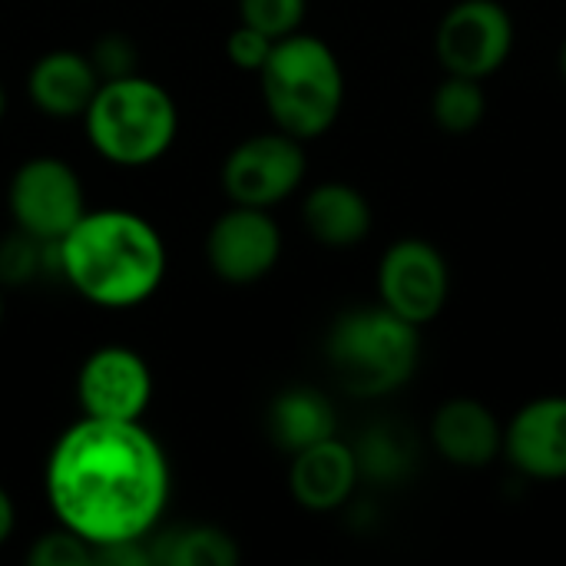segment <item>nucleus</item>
<instances>
[{
    "label": "nucleus",
    "instance_id": "obj_1",
    "mask_svg": "<svg viewBox=\"0 0 566 566\" xmlns=\"http://www.w3.org/2000/svg\"><path fill=\"white\" fill-rule=\"evenodd\" d=\"M56 521L93 547L149 537L169 504V461L139 421L83 415L46 458Z\"/></svg>",
    "mask_w": 566,
    "mask_h": 566
},
{
    "label": "nucleus",
    "instance_id": "obj_2",
    "mask_svg": "<svg viewBox=\"0 0 566 566\" xmlns=\"http://www.w3.org/2000/svg\"><path fill=\"white\" fill-rule=\"evenodd\" d=\"M60 275L99 308H133L163 285L166 245L136 212H83L60 239Z\"/></svg>",
    "mask_w": 566,
    "mask_h": 566
},
{
    "label": "nucleus",
    "instance_id": "obj_3",
    "mask_svg": "<svg viewBox=\"0 0 566 566\" xmlns=\"http://www.w3.org/2000/svg\"><path fill=\"white\" fill-rule=\"evenodd\" d=\"M262 99L275 129L308 143L325 136L345 106V70L338 53L315 33L275 40L259 70Z\"/></svg>",
    "mask_w": 566,
    "mask_h": 566
},
{
    "label": "nucleus",
    "instance_id": "obj_4",
    "mask_svg": "<svg viewBox=\"0 0 566 566\" xmlns=\"http://www.w3.org/2000/svg\"><path fill=\"white\" fill-rule=\"evenodd\" d=\"M325 358L348 395L365 401L388 398L401 391L421 365V328L381 302L348 308L328 328Z\"/></svg>",
    "mask_w": 566,
    "mask_h": 566
},
{
    "label": "nucleus",
    "instance_id": "obj_5",
    "mask_svg": "<svg viewBox=\"0 0 566 566\" xmlns=\"http://www.w3.org/2000/svg\"><path fill=\"white\" fill-rule=\"evenodd\" d=\"M83 123L86 139L103 159L116 166H146L176 143L179 109L169 90L129 73L99 83Z\"/></svg>",
    "mask_w": 566,
    "mask_h": 566
},
{
    "label": "nucleus",
    "instance_id": "obj_6",
    "mask_svg": "<svg viewBox=\"0 0 566 566\" xmlns=\"http://www.w3.org/2000/svg\"><path fill=\"white\" fill-rule=\"evenodd\" d=\"M517 27L501 0H458L434 30V56L444 73L491 80L514 53Z\"/></svg>",
    "mask_w": 566,
    "mask_h": 566
},
{
    "label": "nucleus",
    "instance_id": "obj_7",
    "mask_svg": "<svg viewBox=\"0 0 566 566\" xmlns=\"http://www.w3.org/2000/svg\"><path fill=\"white\" fill-rule=\"evenodd\" d=\"M375 285L385 308L424 328L451 298V265L434 242L405 235L381 252Z\"/></svg>",
    "mask_w": 566,
    "mask_h": 566
},
{
    "label": "nucleus",
    "instance_id": "obj_8",
    "mask_svg": "<svg viewBox=\"0 0 566 566\" xmlns=\"http://www.w3.org/2000/svg\"><path fill=\"white\" fill-rule=\"evenodd\" d=\"M305 143L275 129L242 139L222 163V189L235 206L275 209L305 182Z\"/></svg>",
    "mask_w": 566,
    "mask_h": 566
},
{
    "label": "nucleus",
    "instance_id": "obj_9",
    "mask_svg": "<svg viewBox=\"0 0 566 566\" xmlns=\"http://www.w3.org/2000/svg\"><path fill=\"white\" fill-rule=\"evenodd\" d=\"M7 202L17 229L43 242H60L86 212L80 176L56 156L27 159L10 179Z\"/></svg>",
    "mask_w": 566,
    "mask_h": 566
},
{
    "label": "nucleus",
    "instance_id": "obj_10",
    "mask_svg": "<svg viewBox=\"0 0 566 566\" xmlns=\"http://www.w3.org/2000/svg\"><path fill=\"white\" fill-rule=\"evenodd\" d=\"M206 259L216 279L229 285L262 282L282 259V229L272 209L232 202L206 235Z\"/></svg>",
    "mask_w": 566,
    "mask_h": 566
},
{
    "label": "nucleus",
    "instance_id": "obj_11",
    "mask_svg": "<svg viewBox=\"0 0 566 566\" xmlns=\"http://www.w3.org/2000/svg\"><path fill=\"white\" fill-rule=\"evenodd\" d=\"M76 398L90 418L139 421L153 401V371L139 352L126 345H103L80 365Z\"/></svg>",
    "mask_w": 566,
    "mask_h": 566
},
{
    "label": "nucleus",
    "instance_id": "obj_12",
    "mask_svg": "<svg viewBox=\"0 0 566 566\" xmlns=\"http://www.w3.org/2000/svg\"><path fill=\"white\" fill-rule=\"evenodd\" d=\"M504 461L527 481H566V395H541L504 424Z\"/></svg>",
    "mask_w": 566,
    "mask_h": 566
},
{
    "label": "nucleus",
    "instance_id": "obj_13",
    "mask_svg": "<svg viewBox=\"0 0 566 566\" xmlns=\"http://www.w3.org/2000/svg\"><path fill=\"white\" fill-rule=\"evenodd\" d=\"M428 434L441 461L461 471H484L504 458V424L484 401L468 395L441 401Z\"/></svg>",
    "mask_w": 566,
    "mask_h": 566
},
{
    "label": "nucleus",
    "instance_id": "obj_14",
    "mask_svg": "<svg viewBox=\"0 0 566 566\" xmlns=\"http://www.w3.org/2000/svg\"><path fill=\"white\" fill-rule=\"evenodd\" d=\"M358 481L361 471L355 461V448L338 434L292 454L289 464V494L302 511L312 514L342 511L355 497Z\"/></svg>",
    "mask_w": 566,
    "mask_h": 566
},
{
    "label": "nucleus",
    "instance_id": "obj_15",
    "mask_svg": "<svg viewBox=\"0 0 566 566\" xmlns=\"http://www.w3.org/2000/svg\"><path fill=\"white\" fill-rule=\"evenodd\" d=\"M99 73L90 60V53L76 50H50L43 53L27 76L30 99L40 113L53 119H73L83 116L99 90Z\"/></svg>",
    "mask_w": 566,
    "mask_h": 566
},
{
    "label": "nucleus",
    "instance_id": "obj_16",
    "mask_svg": "<svg viewBox=\"0 0 566 566\" xmlns=\"http://www.w3.org/2000/svg\"><path fill=\"white\" fill-rule=\"evenodd\" d=\"M302 222L308 235L325 249H355L375 226L371 202L352 182H322L308 189L302 202Z\"/></svg>",
    "mask_w": 566,
    "mask_h": 566
},
{
    "label": "nucleus",
    "instance_id": "obj_17",
    "mask_svg": "<svg viewBox=\"0 0 566 566\" xmlns=\"http://www.w3.org/2000/svg\"><path fill=\"white\" fill-rule=\"evenodd\" d=\"M265 428H269L272 444L292 458V454H298L318 441L335 438L338 434V411L325 391L308 388V385H295V388H285L272 398L269 415H265Z\"/></svg>",
    "mask_w": 566,
    "mask_h": 566
},
{
    "label": "nucleus",
    "instance_id": "obj_18",
    "mask_svg": "<svg viewBox=\"0 0 566 566\" xmlns=\"http://www.w3.org/2000/svg\"><path fill=\"white\" fill-rule=\"evenodd\" d=\"M352 448H355L361 481L385 484V488H395L405 478H411L415 461H418L411 434L405 428L391 424V421H378V424L365 428L361 438Z\"/></svg>",
    "mask_w": 566,
    "mask_h": 566
},
{
    "label": "nucleus",
    "instance_id": "obj_19",
    "mask_svg": "<svg viewBox=\"0 0 566 566\" xmlns=\"http://www.w3.org/2000/svg\"><path fill=\"white\" fill-rule=\"evenodd\" d=\"M149 547L156 566H235L242 560L235 537L212 524L166 531L156 541H149Z\"/></svg>",
    "mask_w": 566,
    "mask_h": 566
},
{
    "label": "nucleus",
    "instance_id": "obj_20",
    "mask_svg": "<svg viewBox=\"0 0 566 566\" xmlns=\"http://www.w3.org/2000/svg\"><path fill=\"white\" fill-rule=\"evenodd\" d=\"M431 116L451 136H464V133L478 129L488 116L484 80L444 73V80L431 93Z\"/></svg>",
    "mask_w": 566,
    "mask_h": 566
},
{
    "label": "nucleus",
    "instance_id": "obj_21",
    "mask_svg": "<svg viewBox=\"0 0 566 566\" xmlns=\"http://www.w3.org/2000/svg\"><path fill=\"white\" fill-rule=\"evenodd\" d=\"M53 249H56V242H43V239L17 229L13 235H7L0 242V282H10V285L33 282L50 265Z\"/></svg>",
    "mask_w": 566,
    "mask_h": 566
},
{
    "label": "nucleus",
    "instance_id": "obj_22",
    "mask_svg": "<svg viewBox=\"0 0 566 566\" xmlns=\"http://www.w3.org/2000/svg\"><path fill=\"white\" fill-rule=\"evenodd\" d=\"M308 13V0H239V20L282 40L298 33Z\"/></svg>",
    "mask_w": 566,
    "mask_h": 566
},
{
    "label": "nucleus",
    "instance_id": "obj_23",
    "mask_svg": "<svg viewBox=\"0 0 566 566\" xmlns=\"http://www.w3.org/2000/svg\"><path fill=\"white\" fill-rule=\"evenodd\" d=\"M27 564L30 566H93L96 564V551L86 537H80L76 531L63 527L53 534H43L33 541V547L27 551Z\"/></svg>",
    "mask_w": 566,
    "mask_h": 566
},
{
    "label": "nucleus",
    "instance_id": "obj_24",
    "mask_svg": "<svg viewBox=\"0 0 566 566\" xmlns=\"http://www.w3.org/2000/svg\"><path fill=\"white\" fill-rule=\"evenodd\" d=\"M90 60L99 73V80H119V76H129L136 73V43L126 36V33H103L93 50H90Z\"/></svg>",
    "mask_w": 566,
    "mask_h": 566
},
{
    "label": "nucleus",
    "instance_id": "obj_25",
    "mask_svg": "<svg viewBox=\"0 0 566 566\" xmlns=\"http://www.w3.org/2000/svg\"><path fill=\"white\" fill-rule=\"evenodd\" d=\"M272 46H275V40H272L269 33H262V30H255V27H249V23L239 20V27H235V30L229 33V40H226V56H229L232 66H239V70L259 76V70L265 66Z\"/></svg>",
    "mask_w": 566,
    "mask_h": 566
},
{
    "label": "nucleus",
    "instance_id": "obj_26",
    "mask_svg": "<svg viewBox=\"0 0 566 566\" xmlns=\"http://www.w3.org/2000/svg\"><path fill=\"white\" fill-rule=\"evenodd\" d=\"M93 551H96V564L99 566H156L153 564L149 537L113 541V544H103V547H93Z\"/></svg>",
    "mask_w": 566,
    "mask_h": 566
},
{
    "label": "nucleus",
    "instance_id": "obj_27",
    "mask_svg": "<svg viewBox=\"0 0 566 566\" xmlns=\"http://www.w3.org/2000/svg\"><path fill=\"white\" fill-rule=\"evenodd\" d=\"M13 524H17V514H13V501H10V494L0 488V547L10 541V534H13Z\"/></svg>",
    "mask_w": 566,
    "mask_h": 566
},
{
    "label": "nucleus",
    "instance_id": "obj_28",
    "mask_svg": "<svg viewBox=\"0 0 566 566\" xmlns=\"http://www.w3.org/2000/svg\"><path fill=\"white\" fill-rule=\"evenodd\" d=\"M557 63H560V76L566 80V40L560 43V56H557Z\"/></svg>",
    "mask_w": 566,
    "mask_h": 566
},
{
    "label": "nucleus",
    "instance_id": "obj_29",
    "mask_svg": "<svg viewBox=\"0 0 566 566\" xmlns=\"http://www.w3.org/2000/svg\"><path fill=\"white\" fill-rule=\"evenodd\" d=\"M3 109H7V93H3V83H0V119H3Z\"/></svg>",
    "mask_w": 566,
    "mask_h": 566
},
{
    "label": "nucleus",
    "instance_id": "obj_30",
    "mask_svg": "<svg viewBox=\"0 0 566 566\" xmlns=\"http://www.w3.org/2000/svg\"><path fill=\"white\" fill-rule=\"evenodd\" d=\"M0 322H3V295H0Z\"/></svg>",
    "mask_w": 566,
    "mask_h": 566
}]
</instances>
